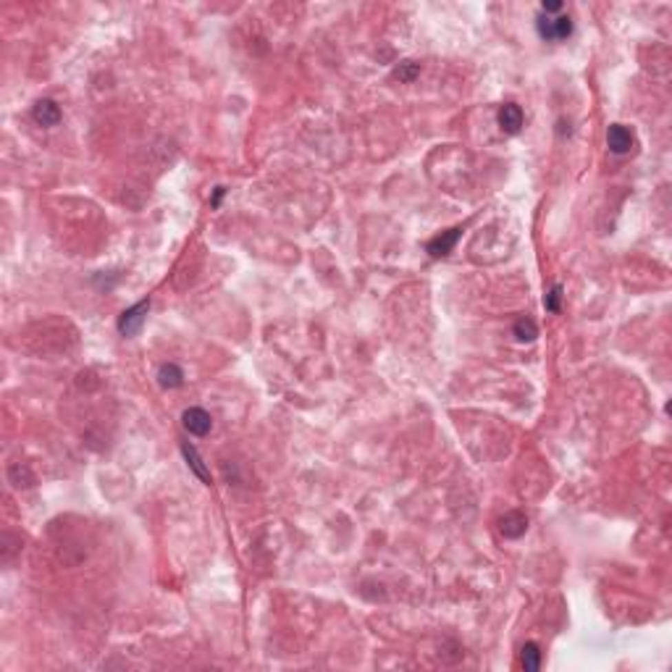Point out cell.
Here are the masks:
<instances>
[{"mask_svg": "<svg viewBox=\"0 0 672 672\" xmlns=\"http://www.w3.org/2000/svg\"><path fill=\"white\" fill-rule=\"evenodd\" d=\"M536 29L541 40H567L573 34V19L570 16H546L541 14L536 19Z\"/></svg>", "mask_w": 672, "mask_h": 672, "instance_id": "obj_1", "label": "cell"}, {"mask_svg": "<svg viewBox=\"0 0 672 672\" xmlns=\"http://www.w3.org/2000/svg\"><path fill=\"white\" fill-rule=\"evenodd\" d=\"M147 310H150V300H142V302L132 305L129 310H124L121 318H118V334L121 336L140 334L142 323L147 321Z\"/></svg>", "mask_w": 672, "mask_h": 672, "instance_id": "obj_2", "label": "cell"}, {"mask_svg": "<svg viewBox=\"0 0 672 672\" xmlns=\"http://www.w3.org/2000/svg\"><path fill=\"white\" fill-rule=\"evenodd\" d=\"M607 145H609V150H612L615 155H625L633 150L636 137H633V132H630L628 126L612 124L609 129H607Z\"/></svg>", "mask_w": 672, "mask_h": 672, "instance_id": "obj_3", "label": "cell"}, {"mask_svg": "<svg viewBox=\"0 0 672 672\" xmlns=\"http://www.w3.org/2000/svg\"><path fill=\"white\" fill-rule=\"evenodd\" d=\"M182 423L192 436H208L210 428H213V420L202 407H189L182 415Z\"/></svg>", "mask_w": 672, "mask_h": 672, "instance_id": "obj_4", "label": "cell"}, {"mask_svg": "<svg viewBox=\"0 0 672 672\" xmlns=\"http://www.w3.org/2000/svg\"><path fill=\"white\" fill-rule=\"evenodd\" d=\"M523 124H525V116L520 111V105L504 103L502 108H499V129H502L504 134H518L520 129H523Z\"/></svg>", "mask_w": 672, "mask_h": 672, "instance_id": "obj_5", "label": "cell"}, {"mask_svg": "<svg viewBox=\"0 0 672 672\" xmlns=\"http://www.w3.org/2000/svg\"><path fill=\"white\" fill-rule=\"evenodd\" d=\"M460 234H462L460 226H457V229H449V231H441L439 237H434L428 244H426V250H428V255H431V258H444V255H449V252H452V247L457 244Z\"/></svg>", "mask_w": 672, "mask_h": 672, "instance_id": "obj_6", "label": "cell"}, {"mask_svg": "<svg viewBox=\"0 0 672 672\" xmlns=\"http://www.w3.org/2000/svg\"><path fill=\"white\" fill-rule=\"evenodd\" d=\"M32 118L40 126H56L61 121V108L56 105V100H37L32 108Z\"/></svg>", "mask_w": 672, "mask_h": 672, "instance_id": "obj_7", "label": "cell"}, {"mask_svg": "<svg viewBox=\"0 0 672 672\" xmlns=\"http://www.w3.org/2000/svg\"><path fill=\"white\" fill-rule=\"evenodd\" d=\"M499 531L507 538H520L523 533L528 531V518L523 512H507L502 520H499Z\"/></svg>", "mask_w": 672, "mask_h": 672, "instance_id": "obj_8", "label": "cell"}, {"mask_svg": "<svg viewBox=\"0 0 672 672\" xmlns=\"http://www.w3.org/2000/svg\"><path fill=\"white\" fill-rule=\"evenodd\" d=\"M158 384H160L163 389H179V386L184 384V370L176 363L160 365V370H158Z\"/></svg>", "mask_w": 672, "mask_h": 672, "instance_id": "obj_9", "label": "cell"}, {"mask_svg": "<svg viewBox=\"0 0 672 672\" xmlns=\"http://www.w3.org/2000/svg\"><path fill=\"white\" fill-rule=\"evenodd\" d=\"M182 452H184V457H187V462H189V468L195 470V476L200 478V481H205V483H210V473H208V468H205V462H202V457L197 454V449L192 447V444H187V441H184V444H182Z\"/></svg>", "mask_w": 672, "mask_h": 672, "instance_id": "obj_10", "label": "cell"}, {"mask_svg": "<svg viewBox=\"0 0 672 672\" xmlns=\"http://www.w3.org/2000/svg\"><path fill=\"white\" fill-rule=\"evenodd\" d=\"M520 664L525 672H536L541 667V651L536 644H525L523 646V654H520Z\"/></svg>", "mask_w": 672, "mask_h": 672, "instance_id": "obj_11", "label": "cell"}, {"mask_svg": "<svg viewBox=\"0 0 672 672\" xmlns=\"http://www.w3.org/2000/svg\"><path fill=\"white\" fill-rule=\"evenodd\" d=\"M418 74H420V63H415V61H402L394 69V79H399V82H415Z\"/></svg>", "mask_w": 672, "mask_h": 672, "instance_id": "obj_12", "label": "cell"}, {"mask_svg": "<svg viewBox=\"0 0 672 672\" xmlns=\"http://www.w3.org/2000/svg\"><path fill=\"white\" fill-rule=\"evenodd\" d=\"M515 336H518L520 342H533L536 336H538V328H536V323L531 321V318H520V321H515Z\"/></svg>", "mask_w": 672, "mask_h": 672, "instance_id": "obj_13", "label": "cell"}, {"mask_svg": "<svg viewBox=\"0 0 672 672\" xmlns=\"http://www.w3.org/2000/svg\"><path fill=\"white\" fill-rule=\"evenodd\" d=\"M560 300H562V286H560V284H554V286L549 289V294H546V300H544L546 310H549V313H557V310H560Z\"/></svg>", "mask_w": 672, "mask_h": 672, "instance_id": "obj_14", "label": "cell"}, {"mask_svg": "<svg viewBox=\"0 0 672 672\" xmlns=\"http://www.w3.org/2000/svg\"><path fill=\"white\" fill-rule=\"evenodd\" d=\"M560 11H562V3H560V0H552V3H544V6H541V14H546V16L560 14Z\"/></svg>", "mask_w": 672, "mask_h": 672, "instance_id": "obj_15", "label": "cell"}, {"mask_svg": "<svg viewBox=\"0 0 672 672\" xmlns=\"http://www.w3.org/2000/svg\"><path fill=\"white\" fill-rule=\"evenodd\" d=\"M224 192H226L224 187H218V189H216V195H213V200H210V205H213V208H218V205H221V197H224Z\"/></svg>", "mask_w": 672, "mask_h": 672, "instance_id": "obj_16", "label": "cell"}]
</instances>
